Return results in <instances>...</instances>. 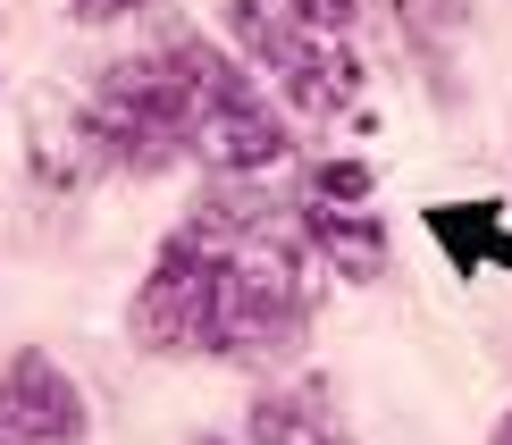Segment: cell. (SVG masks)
Returning <instances> with one entry per match:
<instances>
[{
	"mask_svg": "<svg viewBox=\"0 0 512 445\" xmlns=\"http://www.w3.org/2000/svg\"><path fill=\"white\" fill-rule=\"evenodd\" d=\"M202 445H210V437H202Z\"/></svg>",
	"mask_w": 512,
	"mask_h": 445,
	"instance_id": "cell-12",
	"label": "cell"
},
{
	"mask_svg": "<svg viewBox=\"0 0 512 445\" xmlns=\"http://www.w3.org/2000/svg\"><path fill=\"white\" fill-rule=\"evenodd\" d=\"M135 9H152V0H76L84 26H110V17H135Z\"/></svg>",
	"mask_w": 512,
	"mask_h": 445,
	"instance_id": "cell-10",
	"label": "cell"
},
{
	"mask_svg": "<svg viewBox=\"0 0 512 445\" xmlns=\"http://www.w3.org/2000/svg\"><path fill=\"white\" fill-rule=\"evenodd\" d=\"M219 303H227V261L202 236H168L152 278L135 294V336L152 353H219Z\"/></svg>",
	"mask_w": 512,
	"mask_h": 445,
	"instance_id": "cell-5",
	"label": "cell"
},
{
	"mask_svg": "<svg viewBox=\"0 0 512 445\" xmlns=\"http://www.w3.org/2000/svg\"><path fill=\"white\" fill-rule=\"evenodd\" d=\"M219 261H227V303H219V353L227 362H277V353L303 345L311 278H303L294 236L269 227V210L252 227H236V236H219Z\"/></svg>",
	"mask_w": 512,
	"mask_h": 445,
	"instance_id": "cell-1",
	"label": "cell"
},
{
	"mask_svg": "<svg viewBox=\"0 0 512 445\" xmlns=\"http://www.w3.org/2000/svg\"><path fill=\"white\" fill-rule=\"evenodd\" d=\"M84 437V395L51 353H17L0 370V445H76Z\"/></svg>",
	"mask_w": 512,
	"mask_h": 445,
	"instance_id": "cell-6",
	"label": "cell"
},
{
	"mask_svg": "<svg viewBox=\"0 0 512 445\" xmlns=\"http://www.w3.org/2000/svg\"><path fill=\"white\" fill-rule=\"evenodd\" d=\"M496 445H512V412H504V420H496Z\"/></svg>",
	"mask_w": 512,
	"mask_h": 445,
	"instance_id": "cell-11",
	"label": "cell"
},
{
	"mask_svg": "<svg viewBox=\"0 0 512 445\" xmlns=\"http://www.w3.org/2000/svg\"><path fill=\"white\" fill-rule=\"evenodd\" d=\"M168 68L185 84V152H202L219 177H261V168L286 160V126L227 51L185 34V42H168Z\"/></svg>",
	"mask_w": 512,
	"mask_h": 445,
	"instance_id": "cell-2",
	"label": "cell"
},
{
	"mask_svg": "<svg viewBox=\"0 0 512 445\" xmlns=\"http://www.w3.org/2000/svg\"><path fill=\"white\" fill-rule=\"evenodd\" d=\"M303 244L319 252V261H336V278H353V286H370L378 269H387V236H378V219H361L353 202L336 210L328 194L303 202Z\"/></svg>",
	"mask_w": 512,
	"mask_h": 445,
	"instance_id": "cell-7",
	"label": "cell"
},
{
	"mask_svg": "<svg viewBox=\"0 0 512 445\" xmlns=\"http://www.w3.org/2000/svg\"><path fill=\"white\" fill-rule=\"evenodd\" d=\"M429 227L445 236V252H454V261H504L512 269V236L496 227V210H462V202H445V210H429Z\"/></svg>",
	"mask_w": 512,
	"mask_h": 445,
	"instance_id": "cell-9",
	"label": "cell"
},
{
	"mask_svg": "<svg viewBox=\"0 0 512 445\" xmlns=\"http://www.w3.org/2000/svg\"><path fill=\"white\" fill-rule=\"evenodd\" d=\"M227 17H236V42L277 76V93H286L294 110H311V118L353 110L361 68H353V51L328 26H311V17H294V9H269V0H236Z\"/></svg>",
	"mask_w": 512,
	"mask_h": 445,
	"instance_id": "cell-4",
	"label": "cell"
},
{
	"mask_svg": "<svg viewBox=\"0 0 512 445\" xmlns=\"http://www.w3.org/2000/svg\"><path fill=\"white\" fill-rule=\"evenodd\" d=\"M84 126H93L101 160H118V168H168L177 160L185 152V84H177V68H168V51L101 68Z\"/></svg>",
	"mask_w": 512,
	"mask_h": 445,
	"instance_id": "cell-3",
	"label": "cell"
},
{
	"mask_svg": "<svg viewBox=\"0 0 512 445\" xmlns=\"http://www.w3.org/2000/svg\"><path fill=\"white\" fill-rule=\"evenodd\" d=\"M252 445H336V420L311 395H261L252 404Z\"/></svg>",
	"mask_w": 512,
	"mask_h": 445,
	"instance_id": "cell-8",
	"label": "cell"
}]
</instances>
